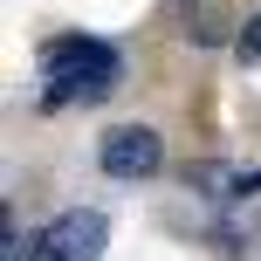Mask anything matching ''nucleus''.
Masks as SVG:
<instances>
[{
	"mask_svg": "<svg viewBox=\"0 0 261 261\" xmlns=\"http://www.w3.org/2000/svg\"><path fill=\"white\" fill-rule=\"evenodd\" d=\"M41 110H69V103H96V96L117 90L124 76V55L96 35H62L41 48Z\"/></svg>",
	"mask_w": 261,
	"mask_h": 261,
	"instance_id": "obj_1",
	"label": "nucleus"
},
{
	"mask_svg": "<svg viewBox=\"0 0 261 261\" xmlns=\"http://www.w3.org/2000/svg\"><path fill=\"white\" fill-rule=\"evenodd\" d=\"M96 158H103L110 179H151L158 158H165V144H158L151 124H117V130H103V151Z\"/></svg>",
	"mask_w": 261,
	"mask_h": 261,
	"instance_id": "obj_2",
	"label": "nucleus"
},
{
	"mask_svg": "<svg viewBox=\"0 0 261 261\" xmlns=\"http://www.w3.org/2000/svg\"><path fill=\"white\" fill-rule=\"evenodd\" d=\"M234 55H241V62H261V14H254L248 28H241V41H234Z\"/></svg>",
	"mask_w": 261,
	"mask_h": 261,
	"instance_id": "obj_3",
	"label": "nucleus"
}]
</instances>
